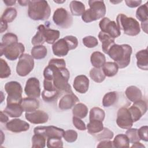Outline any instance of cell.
Returning a JSON list of instances; mask_svg holds the SVG:
<instances>
[{"label": "cell", "instance_id": "d590c367", "mask_svg": "<svg viewBox=\"0 0 148 148\" xmlns=\"http://www.w3.org/2000/svg\"><path fill=\"white\" fill-rule=\"evenodd\" d=\"M17 10L14 8H6L1 18V20L8 23L12 22L17 16Z\"/></svg>", "mask_w": 148, "mask_h": 148}, {"label": "cell", "instance_id": "cb8c5ba5", "mask_svg": "<svg viewBox=\"0 0 148 148\" xmlns=\"http://www.w3.org/2000/svg\"><path fill=\"white\" fill-rule=\"evenodd\" d=\"M125 94L127 98L133 102L141 99L142 97V93L140 90L134 86L128 87L125 90Z\"/></svg>", "mask_w": 148, "mask_h": 148}, {"label": "cell", "instance_id": "d6986e66", "mask_svg": "<svg viewBox=\"0 0 148 148\" xmlns=\"http://www.w3.org/2000/svg\"><path fill=\"white\" fill-rule=\"evenodd\" d=\"M78 102H79V99L75 94L73 92L68 93L60 99L58 106L62 110H68L74 106Z\"/></svg>", "mask_w": 148, "mask_h": 148}, {"label": "cell", "instance_id": "9c48e42d", "mask_svg": "<svg viewBox=\"0 0 148 148\" xmlns=\"http://www.w3.org/2000/svg\"><path fill=\"white\" fill-rule=\"evenodd\" d=\"M53 20L54 23L61 28H68L73 23L71 14L64 8H57L54 12Z\"/></svg>", "mask_w": 148, "mask_h": 148}, {"label": "cell", "instance_id": "44dd1931", "mask_svg": "<svg viewBox=\"0 0 148 148\" xmlns=\"http://www.w3.org/2000/svg\"><path fill=\"white\" fill-rule=\"evenodd\" d=\"M24 112L21 103H8L6 105L3 112L9 115L10 117H20Z\"/></svg>", "mask_w": 148, "mask_h": 148}, {"label": "cell", "instance_id": "f1b7e54d", "mask_svg": "<svg viewBox=\"0 0 148 148\" xmlns=\"http://www.w3.org/2000/svg\"><path fill=\"white\" fill-rule=\"evenodd\" d=\"M69 8L72 14L76 16H82L85 12V6L80 1H71L69 4Z\"/></svg>", "mask_w": 148, "mask_h": 148}, {"label": "cell", "instance_id": "d6a6232c", "mask_svg": "<svg viewBox=\"0 0 148 148\" xmlns=\"http://www.w3.org/2000/svg\"><path fill=\"white\" fill-rule=\"evenodd\" d=\"M117 94L116 91L107 92L103 97L102 105L104 107L108 108L112 106L117 99Z\"/></svg>", "mask_w": 148, "mask_h": 148}, {"label": "cell", "instance_id": "5b68a950", "mask_svg": "<svg viewBox=\"0 0 148 148\" xmlns=\"http://www.w3.org/2000/svg\"><path fill=\"white\" fill-rule=\"evenodd\" d=\"M90 8L85 10L82 15V18L85 23H90L101 18L106 14V6L103 1H88Z\"/></svg>", "mask_w": 148, "mask_h": 148}, {"label": "cell", "instance_id": "f35d334b", "mask_svg": "<svg viewBox=\"0 0 148 148\" xmlns=\"http://www.w3.org/2000/svg\"><path fill=\"white\" fill-rule=\"evenodd\" d=\"M46 138L39 134H35L32 138V147L34 148H43L46 146Z\"/></svg>", "mask_w": 148, "mask_h": 148}, {"label": "cell", "instance_id": "680465c9", "mask_svg": "<svg viewBox=\"0 0 148 148\" xmlns=\"http://www.w3.org/2000/svg\"><path fill=\"white\" fill-rule=\"evenodd\" d=\"M29 1H18V2L20 3L21 6H27L28 5Z\"/></svg>", "mask_w": 148, "mask_h": 148}, {"label": "cell", "instance_id": "db71d44e", "mask_svg": "<svg viewBox=\"0 0 148 148\" xmlns=\"http://www.w3.org/2000/svg\"><path fill=\"white\" fill-rule=\"evenodd\" d=\"M8 117L6 115L5 112L1 111V123H6L8 121Z\"/></svg>", "mask_w": 148, "mask_h": 148}, {"label": "cell", "instance_id": "8d00e7d4", "mask_svg": "<svg viewBox=\"0 0 148 148\" xmlns=\"http://www.w3.org/2000/svg\"><path fill=\"white\" fill-rule=\"evenodd\" d=\"M105 116L104 110L98 107H94L91 109L89 114V120H97L103 121Z\"/></svg>", "mask_w": 148, "mask_h": 148}, {"label": "cell", "instance_id": "d4e9b609", "mask_svg": "<svg viewBox=\"0 0 148 148\" xmlns=\"http://www.w3.org/2000/svg\"><path fill=\"white\" fill-rule=\"evenodd\" d=\"M98 38L102 43V50L105 53H108L109 48L114 44V39L111 38L108 34L102 32H99L98 34Z\"/></svg>", "mask_w": 148, "mask_h": 148}, {"label": "cell", "instance_id": "4fadbf2b", "mask_svg": "<svg viewBox=\"0 0 148 148\" xmlns=\"http://www.w3.org/2000/svg\"><path fill=\"white\" fill-rule=\"evenodd\" d=\"M133 123L128 109L125 107H122L118 110L116 123L120 128L128 130L132 127Z\"/></svg>", "mask_w": 148, "mask_h": 148}, {"label": "cell", "instance_id": "8992f818", "mask_svg": "<svg viewBox=\"0 0 148 148\" xmlns=\"http://www.w3.org/2000/svg\"><path fill=\"white\" fill-rule=\"evenodd\" d=\"M116 24L124 34L129 36H136L140 32V27L139 22L133 17H127L123 13L117 15Z\"/></svg>", "mask_w": 148, "mask_h": 148}, {"label": "cell", "instance_id": "1f68e13d", "mask_svg": "<svg viewBox=\"0 0 148 148\" xmlns=\"http://www.w3.org/2000/svg\"><path fill=\"white\" fill-rule=\"evenodd\" d=\"M72 113L73 116L83 119L87 115L88 108L86 105L82 103H78L74 106L72 109Z\"/></svg>", "mask_w": 148, "mask_h": 148}, {"label": "cell", "instance_id": "e0dca14e", "mask_svg": "<svg viewBox=\"0 0 148 148\" xmlns=\"http://www.w3.org/2000/svg\"><path fill=\"white\" fill-rule=\"evenodd\" d=\"M6 128L11 132L18 133L28 131L29 128V124L21 119H14L6 123Z\"/></svg>", "mask_w": 148, "mask_h": 148}, {"label": "cell", "instance_id": "52a82bcc", "mask_svg": "<svg viewBox=\"0 0 148 148\" xmlns=\"http://www.w3.org/2000/svg\"><path fill=\"white\" fill-rule=\"evenodd\" d=\"M5 90L8 94L7 104L12 103H21L23 100V88L21 84L16 81H11L5 85Z\"/></svg>", "mask_w": 148, "mask_h": 148}, {"label": "cell", "instance_id": "f5cc1de1", "mask_svg": "<svg viewBox=\"0 0 148 148\" xmlns=\"http://www.w3.org/2000/svg\"><path fill=\"white\" fill-rule=\"evenodd\" d=\"M8 28V23L1 20V33L5 31Z\"/></svg>", "mask_w": 148, "mask_h": 148}, {"label": "cell", "instance_id": "4316f807", "mask_svg": "<svg viewBox=\"0 0 148 148\" xmlns=\"http://www.w3.org/2000/svg\"><path fill=\"white\" fill-rule=\"evenodd\" d=\"M113 146L116 148H124L130 147V141L125 134H118L113 140Z\"/></svg>", "mask_w": 148, "mask_h": 148}, {"label": "cell", "instance_id": "816d5d0a", "mask_svg": "<svg viewBox=\"0 0 148 148\" xmlns=\"http://www.w3.org/2000/svg\"><path fill=\"white\" fill-rule=\"evenodd\" d=\"M126 5L130 8H136L139 6L141 3L142 1H125Z\"/></svg>", "mask_w": 148, "mask_h": 148}, {"label": "cell", "instance_id": "60d3db41", "mask_svg": "<svg viewBox=\"0 0 148 148\" xmlns=\"http://www.w3.org/2000/svg\"><path fill=\"white\" fill-rule=\"evenodd\" d=\"M16 42H18V38L17 35L8 32L3 35L1 43L4 46H8Z\"/></svg>", "mask_w": 148, "mask_h": 148}, {"label": "cell", "instance_id": "484cf974", "mask_svg": "<svg viewBox=\"0 0 148 148\" xmlns=\"http://www.w3.org/2000/svg\"><path fill=\"white\" fill-rule=\"evenodd\" d=\"M90 61L94 68H101L106 62V58L105 55L102 53L94 51L91 55Z\"/></svg>", "mask_w": 148, "mask_h": 148}, {"label": "cell", "instance_id": "e575fe53", "mask_svg": "<svg viewBox=\"0 0 148 148\" xmlns=\"http://www.w3.org/2000/svg\"><path fill=\"white\" fill-rule=\"evenodd\" d=\"M90 76L91 79L96 83L102 82L106 77L102 69L101 68H93L90 70Z\"/></svg>", "mask_w": 148, "mask_h": 148}, {"label": "cell", "instance_id": "74e56055", "mask_svg": "<svg viewBox=\"0 0 148 148\" xmlns=\"http://www.w3.org/2000/svg\"><path fill=\"white\" fill-rule=\"evenodd\" d=\"M147 4L148 2H146L144 5L140 6L136 10V17L140 21H141V23H145L147 21Z\"/></svg>", "mask_w": 148, "mask_h": 148}, {"label": "cell", "instance_id": "9a60e30c", "mask_svg": "<svg viewBox=\"0 0 148 148\" xmlns=\"http://www.w3.org/2000/svg\"><path fill=\"white\" fill-rule=\"evenodd\" d=\"M24 92L28 97L39 98L40 95V83L36 77H30L26 82Z\"/></svg>", "mask_w": 148, "mask_h": 148}, {"label": "cell", "instance_id": "f6af8a7d", "mask_svg": "<svg viewBox=\"0 0 148 148\" xmlns=\"http://www.w3.org/2000/svg\"><path fill=\"white\" fill-rule=\"evenodd\" d=\"M63 138L67 142L72 143L76 140L77 138V133L75 130H69L64 131Z\"/></svg>", "mask_w": 148, "mask_h": 148}, {"label": "cell", "instance_id": "bcb514c9", "mask_svg": "<svg viewBox=\"0 0 148 148\" xmlns=\"http://www.w3.org/2000/svg\"><path fill=\"white\" fill-rule=\"evenodd\" d=\"M63 142L60 138H52L47 139V147L48 148H57L62 147Z\"/></svg>", "mask_w": 148, "mask_h": 148}, {"label": "cell", "instance_id": "8fae6325", "mask_svg": "<svg viewBox=\"0 0 148 148\" xmlns=\"http://www.w3.org/2000/svg\"><path fill=\"white\" fill-rule=\"evenodd\" d=\"M99 27L101 32L108 34L114 39L121 35V31L114 21L110 20L108 17H103L99 23Z\"/></svg>", "mask_w": 148, "mask_h": 148}, {"label": "cell", "instance_id": "7bdbcfd3", "mask_svg": "<svg viewBox=\"0 0 148 148\" xmlns=\"http://www.w3.org/2000/svg\"><path fill=\"white\" fill-rule=\"evenodd\" d=\"M125 135L127 136L130 143H134L136 142L140 141V138L138 134V129L136 128H129L125 132Z\"/></svg>", "mask_w": 148, "mask_h": 148}, {"label": "cell", "instance_id": "277c9868", "mask_svg": "<svg viewBox=\"0 0 148 148\" xmlns=\"http://www.w3.org/2000/svg\"><path fill=\"white\" fill-rule=\"evenodd\" d=\"M60 35L58 30L50 29L41 24L38 27V32L32 38L31 43L34 46L42 45L45 42L49 44H54Z\"/></svg>", "mask_w": 148, "mask_h": 148}, {"label": "cell", "instance_id": "7c38bea8", "mask_svg": "<svg viewBox=\"0 0 148 148\" xmlns=\"http://www.w3.org/2000/svg\"><path fill=\"white\" fill-rule=\"evenodd\" d=\"M34 134H39L43 135L46 139L57 138L61 139L63 137L64 130L54 126H38L34 128Z\"/></svg>", "mask_w": 148, "mask_h": 148}, {"label": "cell", "instance_id": "7dc6e473", "mask_svg": "<svg viewBox=\"0 0 148 148\" xmlns=\"http://www.w3.org/2000/svg\"><path fill=\"white\" fill-rule=\"evenodd\" d=\"M64 38L68 42L71 50L75 49L77 47L78 45V40L76 37L72 35H68L65 36Z\"/></svg>", "mask_w": 148, "mask_h": 148}, {"label": "cell", "instance_id": "30bf717a", "mask_svg": "<svg viewBox=\"0 0 148 148\" xmlns=\"http://www.w3.org/2000/svg\"><path fill=\"white\" fill-rule=\"evenodd\" d=\"M34 60L32 56L23 54L19 58L16 66V72L18 75L24 77L28 75L34 69Z\"/></svg>", "mask_w": 148, "mask_h": 148}, {"label": "cell", "instance_id": "5bb4252c", "mask_svg": "<svg viewBox=\"0 0 148 148\" xmlns=\"http://www.w3.org/2000/svg\"><path fill=\"white\" fill-rule=\"evenodd\" d=\"M147 110V105L146 101L139 99L134 102L133 105L128 109L133 122L139 120L145 114Z\"/></svg>", "mask_w": 148, "mask_h": 148}, {"label": "cell", "instance_id": "6da1fadb", "mask_svg": "<svg viewBox=\"0 0 148 148\" xmlns=\"http://www.w3.org/2000/svg\"><path fill=\"white\" fill-rule=\"evenodd\" d=\"M65 66L64 59L52 58L43 71L45 79L51 80L61 95L73 92L71 86L68 83L70 73Z\"/></svg>", "mask_w": 148, "mask_h": 148}, {"label": "cell", "instance_id": "7a4b0ae2", "mask_svg": "<svg viewBox=\"0 0 148 148\" xmlns=\"http://www.w3.org/2000/svg\"><path fill=\"white\" fill-rule=\"evenodd\" d=\"M132 47L127 44L113 45L109 49L107 54L114 61L119 68H124L130 63Z\"/></svg>", "mask_w": 148, "mask_h": 148}, {"label": "cell", "instance_id": "f907efd6", "mask_svg": "<svg viewBox=\"0 0 148 148\" xmlns=\"http://www.w3.org/2000/svg\"><path fill=\"white\" fill-rule=\"evenodd\" d=\"M113 142L110 140H101L97 146V147H112Z\"/></svg>", "mask_w": 148, "mask_h": 148}, {"label": "cell", "instance_id": "681fc988", "mask_svg": "<svg viewBox=\"0 0 148 148\" xmlns=\"http://www.w3.org/2000/svg\"><path fill=\"white\" fill-rule=\"evenodd\" d=\"M147 130L148 127L147 125L142 126L139 130H138V134L140 140L147 142Z\"/></svg>", "mask_w": 148, "mask_h": 148}, {"label": "cell", "instance_id": "f546056e", "mask_svg": "<svg viewBox=\"0 0 148 148\" xmlns=\"http://www.w3.org/2000/svg\"><path fill=\"white\" fill-rule=\"evenodd\" d=\"M31 54L34 58L41 60L46 57L47 54V50L46 47L43 45L34 46L31 49Z\"/></svg>", "mask_w": 148, "mask_h": 148}, {"label": "cell", "instance_id": "ee69618b", "mask_svg": "<svg viewBox=\"0 0 148 148\" xmlns=\"http://www.w3.org/2000/svg\"><path fill=\"white\" fill-rule=\"evenodd\" d=\"M83 45L88 48H92L98 45L97 39L93 36H87L83 38Z\"/></svg>", "mask_w": 148, "mask_h": 148}, {"label": "cell", "instance_id": "c3c4849f", "mask_svg": "<svg viewBox=\"0 0 148 148\" xmlns=\"http://www.w3.org/2000/svg\"><path fill=\"white\" fill-rule=\"evenodd\" d=\"M72 121L74 126L79 130L84 131L86 130V126L84 122L80 118L73 116L72 118Z\"/></svg>", "mask_w": 148, "mask_h": 148}, {"label": "cell", "instance_id": "ac0fdd59", "mask_svg": "<svg viewBox=\"0 0 148 148\" xmlns=\"http://www.w3.org/2000/svg\"><path fill=\"white\" fill-rule=\"evenodd\" d=\"M52 50L55 56L63 57L66 56L71 49L66 40L64 38H62L53 44Z\"/></svg>", "mask_w": 148, "mask_h": 148}, {"label": "cell", "instance_id": "603a6c76", "mask_svg": "<svg viewBox=\"0 0 148 148\" xmlns=\"http://www.w3.org/2000/svg\"><path fill=\"white\" fill-rule=\"evenodd\" d=\"M137 59V66L142 70H148V56L147 49H145L138 51L136 54Z\"/></svg>", "mask_w": 148, "mask_h": 148}, {"label": "cell", "instance_id": "ffe728a7", "mask_svg": "<svg viewBox=\"0 0 148 148\" xmlns=\"http://www.w3.org/2000/svg\"><path fill=\"white\" fill-rule=\"evenodd\" d=\"M73 86L77 92L84 94L88 90L89 79L86 75H78L74 79Z\"/></svg>", "mask_w": 148, "mask_h": 148}, {"label": "cell", "instance_id": "7402d4cb", "mask_svg": "<svg viewBox=\"0 0 148 148\" xmlns=\"http://www.w3.org/2000/svg\"><path fill=\"white\" fill-rule=\"evenodd\" d=\"M21 105L24 112H32L39 108V102L35 98L27 97L23 99Z\"/></svg>", "mask_w": 148, "mask_h": 148}, {"label": "cell", "instance_id": "ba28073f", "mask_svg": "<svg viewBox=\"0 0 148 148\" xmlns=\"http://www.w3.org/2000/svg\"><path fill=\"white\" fill-rule=\"evenodd\" d=\"M24 50V45L20 42H16L8 46H4L1 43V56L3 54L7 59L10 61H14L20 58L23 54Z\"/></svg>", "mask_w": 148, "mask_h": 148}, {"label": "cell", "instance_id": "ab89813d", "mask_svg": "<svg viewBox=\"0 0 148 148\" xmlns=\"http://www.w3.org/2000/svg\"><path fill=\"white\" fill-rule=\"evenodd\" d=\"M113 132L109 129L106 127H103V129L99 132L93 134L94 137H95L98 140H103L107 139H111L113 137Z\"/></svg>", "mask_w": 148, "mask_h": 148}, {"label": "cell", "instance_id": "9f6ffc18", "mask_svg": "<svg viewBox=\"0 0 148 148\" xmlns=\"http://www.w3.org/2000/svg\"><path fill=\"white\" fill-rule=\"evenodd\" d=\"M131 147H142V148H145V146L143 145H142L141 143H140L139 142H136L135 143H134V144L132 145Z\"/></svg>", "mask_w": 148, "mask_h": 148}, {"label": "cell", "instance_id": "11a10c76", "mask_svg": "<svg viewBox=\"0 0 148 148\" xmlns=\"http://www.w3.org/2000/svg\"><path fill=\"white\" fill-rule=\"evenodd\" d=\"M3 2L7 6H12V5H13L16 3V1H15V0H14V1H13V0H11V1L10 0V1H9V0H3Z\"/></svg>", "mask_w": 148, "mask_h": 148}, {"label": "cell", "instance_id": "6f0895ef", "mask_svg": "<svg viewBox=\"0 0 148 148\" xmlns=\"http://www.w3.org/2000/svg\"><path fill=\"white\" fill-rule=\"evenodd\" d=\"M141 27L142 28V29L147 34V22H145V23H141Z\"/></svg>", "mask_w": 148, "mask_h": 148}, {"label": "cell", "instance_id": "83f0119b", "mask_svg": "<svg viewBox=\"0 0 148 148\" xmlns=\"http://www.w3.org/2000/svg\"><path fill=\"white\" fill-rule=\"evenodd\" d=\"M102 71L107 77L115 76L119 71V67L114 62H106L102 66Z\"/></svg>", "mask_w": 148, "mask_h": 148}, {"label": "cell", "instance_id": "3957f363", "mask_svg": "<svg viewBox=\"0 0 148 148\" xmlns=\"http://www.w3.org/2000/svg\"><path fill=\"white\" fill-rule=\"evenodd\" d=\"M51 9L46 1H29L28 15L34 20H45L49 18Z\"/></svg>", "mask_w": 148, "mask_h": 148}, {"label": "cell", "instance_id": "2e32d148", "mask_svg": "<svg viewBox=\"0 0 148 148\" xmlns=\"http://www.w3.org/2000/svg\"><path fill=\"white\" fill-rule=\"evenodd\" d=\"M25 116L29 122L35 124L45 123L49 119L48 114L40 110H36L32 112H25Z\"/></svg>", "mask_w": 148, "mask_h": 148}, {"label": "cell", "instance_id": "836d02e7", "mask_svg": "<svg viewBox=\"0 0 148 148\" xmlns=\"http://www.w3.org/2000/svg\"><path fill=\"white\" fill-rule=\"evenodd\" d=\"M61 93L57 91H46L43 90L42 92V97L44 101L47 103L53 102L57 99L58 97L61 95Z\"/></svg>", "mask_w": 148, "mask_h": 148}, {"label": "cell", "instance_id": "b9f144b4", "mask_svg": "<svg viewBox=\"0 0 148 148\" xmlns=\"http://www.w3.org/2000/svg\"><path fill=\"white\" fill-rule=\"evenodd\" d=\"M0 67H1V73L0 77L1 79L8 77L11 74L10 68L9 66L8 63L2 58L0 59Z\"/></svg>", "mask_w": 148, "mask_h": 148}, {"label": "cell", "instance_id": "4dcf8cb0", "mask_svg": "<svg viewBox=\"0 0 148 148\" xmlns=\"http://www.w3.org/2000/svg\"><path fill=\"white\" fill-rule=\"evenodd\" d=\"M87 128L88 132L93 135L101 132L103 129V124L101 121L91 120L87 124Z\"/></svg>", "mask_w": 148, "mask_h": 148}]
</instances>
